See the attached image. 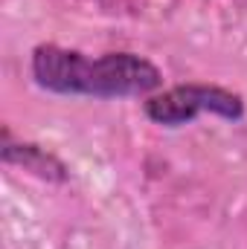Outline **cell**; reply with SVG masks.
I'll return each instance as SVG.
<instances>
[{
	"mask_svg": "<svg viewBox=\"0 0 247 249\" xmlns=\"http://www.w3.org/2000/svg\"><path fill=\"white\" fill-rule=\"evenodd\" d=\"M29 75L38 90L67 99H148L163 90V70L145 55L117 50L93 58L82 50L53 41L32 47Z\"/></svg>",
	"mask_w": 247,
	"mask_h": 249,
	"instance_id": "obj_1",
	"label": "cell"
},
{
	"mask_svg": "<svg viewBox=\"0 0 247 249\" xmlns=\"http://www.w3.org/2000/svg\"><path fill=\"white\" fill-rule=\"evenodd\" d=\"M143 113L151 124L169 127V130L192 124L201 116H215L236 124L247 116V102L239 90H230L224 84L186 81L143 99Z\"/></svg>",
	"mask_w": 247,
	"mask_h": 249,
	"instance_id": "obj_2",
	"label": "cell"
},
{
	"mask_svg": "<svg viewBox=\"0 0 247 249\" xmlns=\"http://www.w3.org/2000/svg\"><path fill=\"white\" fill-rule=\"evenodd\" d=\"M0 162L26 171L29 177L50 183V186H67L70 183V165L64 162L59 154L47 151L38 142L29 139H12V130L3 127V139H0Z\"/></svg>",
	"mask_w": 247,
	"mask_h": 249,
	"instance_id": "obj_3",
	"label": "cell"
}]
</instances>
